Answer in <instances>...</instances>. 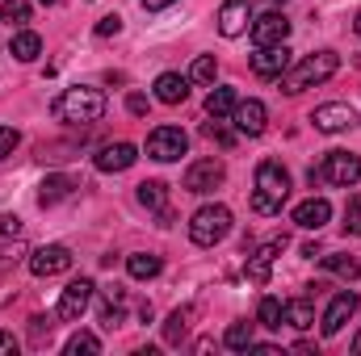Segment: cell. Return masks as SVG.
<instances>
[{
  "label": "cell",
  "instance_id": "obj_45",
  "mask_svg": "<svg viewBox=\"0 0 361 356\" xmlns=\"http://www.w3.org/2000/svg\"><path fill=\"white\" fill-rule=\"evenodd\" d=\"M273 4H286V0H273Z\"/></svg>",
  "mask_w": 361,
  "mask_h": 356
},
{
  "label": "cell",
  "instance_id": "obj_16",
  "mask_svg": "<svg viewBox=\"0 0 361 356\" xmlns=\"http://www.w3.org/2000/svg\"><path fill=\"white\" fill-rule=\"evenodd\" d=\"M286 38H290L286 13H265V17L252 21V42H257V46H277V42H286Z\"/></svg>",
  "mask_w": 361,
  "mask_h": 356
},
{
  "label": "cell",
  "instance_id": "obj_4",
  "mask_svg": "<svg viewBox=\"0 0 361 356\" xmlns=\"http://www.w3.org/2000/svg\"><path fill=\"white\" fill-rule=\"evenodd\" d=\"M227 231H231V210L227 205H202L189 218V239L197 248H214L219 239H227Z\"/></svg>",
  "mask_w": 361,
  "mask_h": 356
},
{
  "label": "cell",
  "instance_id": "obj_12",
  "mask_svg": "<svg viewBox=\"0 0 361 356\" xmlns=\"http://www.w3.org/2000/svg\"><path fill=\"white\" fill-rule=\"evenodd\" d=\"M248 21H252V0H223V8H219V34L223 38L248 34Z\"/></svg>",
  "mask_w": 361,
  "mask_h": 356
},
{
  "label": "cell",
  "instance_id": "obj_33",
  "mask_svg": "<svg viewBox=\"0 0 361 356\" xmlns=\"http://www.w3.org/2000/svg\"><path fill=\"white\" fill-rule=\"evenodd\" d=\"M202 134H206V139H214L219 147H231V143H235V134H231V130L223 126V117H210V122L202 126Z\"/></svg>",
  "mask_w": 361,
  "mask_h": 356
},
{
  "label": "cell",
  "instance_id": "obj_3",
  "mask_svg": "<svg viewBox=\"0 0 361 356\" xmlns=\"http://www.w3.org/2000/svg\"><path fill=\"white\" fill-rule=\"evenodd\" d=\"M290 197V172L277 164V160H265L257 164V189H252V210L257 214H277Z\"/></svg>",
  "mask_w": 361,
  "mask_h": 356
},
{
  "label": "cell",
  "instance_id": "obj_8",
  "mask_svg": "<svg viewBox=\"0 0 361 356\" xmlns=\"http://www.w3.org/2000/svg\"><path fill=\"white\" fill-rule=\"evenodd\" d=\"M290 63H294V55H290L286 42H277V46H257V55H252V72H257L261 80H281V76L290 72Z\"/></svg>",
  "mask_w": 361,
  "mask_h": 356
},
{
  "label": "cell",
  "instance_id": "obj_20",
  "mask_svg": "<svg viewBox=\"0 0 361 356\" xmlns=\"http://www.w3.org/2000/svg\"><path fill=\"white\" fill-rule=\"evenodd\" d=\"M286 323L298 327V331L315 327V306H311V298H294V302H286Z\"/></svg>",
  "mask_w": 361,
  "mask_h": 356
},
{
  "label": "cell",
  "instance_id": "obj_2",
  "mask_svg": "<svg viewBox=\"0 0 361 356\" xmlns=\"http://www.w3.org/2000/svg\"><path fill=\"white\" fill-rule=\"evenodd\" d=\"M336 68H341V55H336V51H315V55L290 63V72L281 76V89L286 92H307V89H315V84H324V80H332Z\"/></svg>",
  "mask_w": 361,
  "mask_h": 356
},
{
  "label": "cell",
  "instance_id": "obj_1",
  "mask_svg": "<svg viewBox=\"0 0 361 356\" xmlns=\"http://www.w3.org/2000/svg\"><path fill=\"white\" fill-rule=\"evenodd\" d=\"M51 113L63 117V122H76V126H92L105 117V92L89 89V84H76V89H63L51 101Z\"/></svg>",
  "mask_w": 361,
  "mask_h": 356
},
{
  "label": "cell",
  "instance_id": "obj_44",
  "mask_svg": "<svg viewBox=\"0 0 361 356\" xmlns=\"http://www.w3.org/2000/svg\"><path fill=\"white\" fill-rule=\"evenodd\" d=\"M353 30H357V38H361V13H357V21H353Z\"/></svg>",
  "mask_w": 361,
  "mask_h": 356
},
{
  "label": "cell",
  "instance_id": "obj_29",
  "mask_svg": "<svg viewBox=\"0 0 361 356\" xmlns=\"http://www.w3.org/2000/svg\"><path fill=\"white\" fill-rule=\"evenodd\" d=\"M223 344H227L231 352H248V344H252V323H231L227 336H223Z\"/></svg>",
  "mask_w": 361,
  "mask_h": 356
},
{
  "label": "cell",
  "instance_id": "obj_34",
  "mask_svg": "<svg viewBox=\"0 0 361 356\" xmlns=\"http://www.w3.org/2000/svg\"><path fill=\"white\" fill-rule=\"evenodd\" d=\"M122 323V293H114L105 306H101V327H118Z\"/></svg>",
  "mask_w": 361,
  "mask_h": 356
},
{
  "label": "cell",
  "instance_id": "obj_15",
  "mask_svg": "<svg viewBox=\"0 0 361 356\" xmlns=\"http://www.w3.org/2000/svg\"><path fill=\"white\" fill-rule=\"evenodd\" d=\"M135 160H139V147H135V143H105L92 164H97L101 172H126Z\"/></svg>",
  "mask_w": 361,
  "mask_h": 356
},
{
  "label": "cell",
  "instance_id": "obj_7",
  "mask_svg": "<svg viewBox=\"0 0 361 356\" xmlns=\"http://www.w3.org/2000/svg\"><path fill=\"white\" fill-rule=\"evenodd\" d=\"M311 126H315L319 134H345V130L357 126V109H353V105H341V101L319 105V109H311Z\"/></svg>",
  "mask_w": 361,
  "mask_h": 356
},
{
  "label": "cell",
  "instance_id": "obj_36",
  "mask_svg": "<svg viewBox=\"0 0 361 356\" xmlns=\"http://www.w3.org/2000/svg\"><path fill=\"white\" fill-rule=\"evenodd\" d=\"M17 143H21V134H17L13 126H0V160H8V155L17 151Z\"/></svg>",
  "mask_w": 361,
  "mask_h": 356
},
{
  "label": "cell",
  "instance_id": "obj_40",
  "mask_svg": "<svg viewBox=\"0 0 361 356\" xmlns=\"http://www.w3.org/2000/svg\"><path fill=\"white\" fill-rule=\"evenodd\" d=\"M126 105H130V113H139V117H143V113H147V101H143V96H139V92H135V96H130V101H126Z\"/></svg>",
  "mask_w": 361,
  "mask_h": 356
},
{
  "label": "cell",
  "instance_id": "obj_30",
  "mask_svg": "<svg viewBox=\"0 0 361 356\" xmlns=\"http://www.w3.org/2000/svg\"><path fill=\"white\" fill-rule=\"evenodd\" d=\"M324 268L336 272V276H345V281H353V276L361 272V265L353 260V256H324Z\"/></svg>",
  "mask_w": 361,
  "mask_h": 356
},
{
  "label": "cell",
  "instance_id": "obj_26",
  "mask_svg": "<svg viewBox=\"0 0 361 356\" xmlns=\"http://www.w3.org/2000/svg\"><path fill=\"white\" fill-rule=\"evenodd\" d=\"M257 323L261 327H281L286 323V302H277V298H261V310H257Z\"/></svg>",
  "mask_w": 361,
  "mask_h": 356
},
{
  "label": "cell",
  "instance_id": "obj_27",
  "mask_svg": "<svg viewBox=\"0 0 361 356\" xmlns=\"http://www.w3.org/2000/svg\"><path fill=\"white\" fill-rule=\"evenodd\" d=\"M189 319H193V310H189V306H180V310L169 314V323H164V340H169V344H180V336L189 331Z\"/></svg>",
  "mask_w": 361,
  "mask_h": 356
},
{
  "label": "cell",
  "instance_id": "obj_18",
  "mask_svg": "<svg viewBox=\"0 0 361 356\" xmlns=\"http://www.w3.org/2000/svg\"><path fill=\"white\" fill-rule=\"evenodd\" d=\"M328 218H332V205H328L324 197H311V201L294 205V222H298L302 231H319V227H324Z\"/></svg>",
  "mask_w": 361,
  "mask_h": 356
},
{
  "label": "cell",
  "instance_id": "obj_22",
  "mask_svg": "<svg viewBox=\"0 0 361 356\" xmlns=\"http://www.w3.org/2000/svg\"><path fill=\"white\" fill-rule=\"evenodd\" d=\"M38 55H42V38H38V34H30V30L13 34V59H21V63H34Z\"/></svg>",
  "mask_w": 361,
  "mask_h": 356
},
{
  "label": "cell",
  "instance_id": "obj_31",
  "mask_svg": "<svg viewBox=\"0 0 361 356\" xmlns=\"http://www.w3.org/2000/svg\"><path fill=\"white\" fill-rule=\"evenodd\" d=\"M0 17H4L8 25H25V21H30V0H4Z\"/></svg>",
  "mask_w": 361,
  "mask_h": 356
},
{
  "label": "cell",
  "instance_id": "obj_38",
  "mask_svg": "<svg viewBox=\"0 0 361 356\" xmlns=\"http://www.w3.org/2000/svg\"><path fill=\"white\" fill-rule=\"evenodd\" d=\"M118 30H122V17H118V13H109V17L97 21V38H109V34H118Z\"/></svg>",
  "mask_w": 361,
  "mask_h": 356
},
{
  "label": "cell",
  "instance_id": "obj_28",
  "mask_svg": "<svg viewBox=\"0 0 361 356\" xmlns=\"http://www.w3.org/2000/svg\"><path fill=\"white\" fill-rule=\"evenodd\" d=\"M214 76H219L214 55H197V59H193V68H189V80H193V84H214Z\"/></svg>",
  "mask_w": 361,
  "mask_h": 356
},
{
  "label": "cell",
  "instance_id": "obj_17",
  "mask_svg": "<svg viewBox=\"0 0 361 356\" xmlns=\"http://www.w3.org/2000/svg\"><path fill=\"white\" fill-rule=\"evenodd\" d=\"M281 248H286V235H281V239H269L261 252H252V256H248V281L265 285V281H269V265L277 260V252H281Z\"/></svg>",
  "mask_w": 361,
  "mask_h": 356
},
{
  "label": "cell",
  "instance_id": "obj_24",
  "mask_svg": "<svg viewBox=\"0 0 361 356\" xmlns=\"http://www.w3.org/2000/svg\"><path fill=\"white\" fill-rule=\"evenodd\" d=\"M126 268H130V276L135 281H152V276H160V256H147V252H135L130 260H126Z\"/></svg>",
  "mask_w": 361,
  "mask_h": 356
},
{
  "label": "cell",
  "instance_id": "obj_43",
  "mask_svg": "<svg viewBox=\"0 0 361 356\" xmlns=\"http://www.w3.org/2000/svg\"><path fill=\"white\" fill-rule=\"evenodd\" d=\"M353 352L361 356V331H357V336H353Z\"/></svg>",
  "mask_w": 361,
  "mask_h": 356
},
{
  "label": "cell",
  "instance_id": "obj_19",
  "mask_svg": "<svg viewBox=\"0 0 361 356\" xmlns=\"http://www.w3.org/2000/svg\"><path fill=\"white\" fill-rule=\"evenodd\" d=\"M189 96V80L177 76V72H164L160 80H156V101H164V105H180Z\"/></svg>",
  "mask_w": 361,
  "mask_h": 356
},
{
  "label": "cell",
  "instance_id": "obj_42",
  "mask_svg": "<svg viewBox=\"0 0 361 356\" xmlns=\"http://www.w3.org/2000/svg\"><path fill=\"white\" fill-rule=\"evenodd\" d=\"M169 4H177V0H143L147 13H160V8H169Z\"/></svg>",
  "mask_w": 361,
  "mask_h": 356
},
{
  "label": "cell",
  "instance_id": "obj_13",
  "mask_svg": "<svg viewBox=\"0 0 361 356\" xmlns=\"http://www.w3.org/2000/svg\"><path fill=\"white\" fill-rule=\"evenodd\" d=\"M231 122H235L240 134L257 139V134H265V126H269V109H265V101H240L235 113H231Z\"/></svg>",
  "mask_w": 361,
  "mask_h": 356
},
{
  "label": "cell",
  "instance_id": "obj_14",
  "mask_svg": "<svg viewBox=\"0 0 361 356\" xmlns=\"http://www.w3.org/2000/svg\"><path fill=\"white\" fill-rule=\"evenodd\" d=\"M353 314H357V293H349V289H345V293H336V298H332V306L324 310V323H319V327H324V336H341V331H345V323H349Z\"/></svg>",
  "mask_w": 361,
  "mask_h": 356
},
{
  "label": "cell",
  "instance_id": "obj_9",
  "mask_svg": "<svg viewBox=\"0 0 361 356\" xmlns=\"http://www.w3.org/2000/svg\"><path fill=\"white\" fill-rule=\"evenodd\" d=\"M227 180V168L219 164V160H197V164H189V172H185V193H214L219 184Z\"/></svg>",
  "mask_w": 361,
  "mask_h": 356
},
{
  "label": "cell",
  "instance_id": "obj_39",
  "mask_svg": "<svg viewBox=\"0 0 361 356\" xmlns=\"http://www.w3.org/2000/svg\"><path fill=\"white\" fill-rule=\"evenodd\" d=\"M0 235H21V218H13V214H0Z\"/></svg>",
  "mask_w": 361,
  "mask_h": 356
},
{
  "label": "cell",
  "instance_id": "obj_11",
  "mask_svg": "<svg viewBox=\"0 0 361 356\" xmlns=\"http://www.w3.org/2000/svg\"><path fill=\"white\" fill-rule=\"evenodd\" d=\"M89 302H92V281H89V276H76V281L59 293V319L76 323V319L89 310Z\"/></svg>",
  "mask_w": 361,
  "mask_h": 356
},
{
  "label": "cell",
  "instance_id": "obj_23",
  "mask_svg": "<svg viewBox=\"0 0 361 356\" xmlns=\"http://www.w3.org/2000/svg\"><path fill=\"white\" fill-rule=\"evenodd\" d=\"M139 201L147 210H169V184L164 180H143L139 184Z\"/></svg>",
  "mask_w": 361,
  "mask_h": 356
},
{
  "label": "cell",
  "instance_id": "obj_46",
  "mask_svg": "<svg viewBox=\"0 0 361 356\" xmlns=\"http://www.w3.org/2000/svg\"><path fill=\"white\" fill-rule=\"evenodd\" d=\"M42 4H55V0H42Z\"/></svg>",
  "mask_w": 361,
  "mask_h": 356
},
{
  "label": "cell",
  "instance_id": "obj_41",
  "mask_svg": "<svg viewBox=\"0 0 361 356\" xmlns=\"http://www.w3.org/2000/svg\"><path fill=\"white\" fill-rule=\"evenodd\" d=\"M0 352H17V340L8 331H0Z\"/></svg>",
  "mask_w": 361,
  "mask_h": 356
},
{
  "label": "cell",
  "instance_id": "obj_10",
  "mask_svg": "<svg viewBox=\"0 0 361 356\" xmlns=\"http://www.w3.org/2000/svg\"><path fill=\"white\" fill-rule=\"evenodd\" d=\"M68 268H72V252H68L63 243H47V248L30 252V272H34V276H59V272H68Z\"/></svg>",
  "mask_w": 361,
  "mask_h": 356
},
{
  "label": "cell",
  "instance_id": "obj_21",
  "mask_svg": "<svg viewBox=\"0 0 361 356\" xmlns=\"http://www.w3.org/2000/svg\"><path fill=\"white\" fill-rule=\"evenodd\" d=\"M235 105H240L235 89H210V96H206V113H210V117H231Z\"/></svg>",
  "mask_w": 361,
  "mask_h": 356
},
{
  "label": "cell",
  "instance_id": "obj_37",
  "mask_svg": "<svg viewBox=\"0 0 361 356\" xmlns=\"http://www.w3.org/2000/svg\"><path fill=\"white\" fill-rule=\"evenodd\" d=\"M51 327H55V323H51V319H42V314H38V319H30V336H34V344L51 340Z\"/></svg>",
  "mask_w": 361,
  "mask_h": 356
},
{
  "label": "cell",
  "instance_id": "obj_6",
  "mask_svg": "<svg viewBox=\"0 0 361 356\" xmlns=\"http://www.w3.org/2000/svg\"><path fill=\"white\" fill-rule=\"evenodd\" d=\"M185 151H189V134H185L180 126H156V130L147 134V155L160 160V164H173Z\"/></svg>",
  "mask_w": 361,
  "mask_h": 356
},
{
  "label": "cell",
  "instance_id": "obj_25",
  "mask_svg": "<svg viewBox=\"0 0 361 356\" xmlns=\"http://www.w3.org/2000/svg\"><path fill=\"white\" fill-rule=\"evenodd\" d=\"M72 189H76V184H72L68 177H47L42 189H38V201H42V205H55V201H63Z\"/></svg>",
  "mask_w": 361,
  "mask_h": 356
},
{
  "label": "cell",
  "instance_id": "obj_32",
  "mask_svg": "<svg viewBox=\"0 0 361 356\" xmlns=\"http://www.w3.org/2000/svg\"><path fill=\"white\" fill-rule=\"evenodd\" d=\"M80 352H101V340H97L92 331H76V336L68 340V356H80Z\"/></svg>",
  "mask_w": 361,
  "mask_h": 356
},
{
  "label": "cell",
  "instance_id": "obj_35",
  "mask_svg": "<svg viewBox=\"0 0 361 356\" xmlns=\"http://www.w3.org/2000/svg\"><path fill=\"white\" fill-rule=\"evenodd\" d=\"M345 235H361V197H349L345 205Z\"/></svg>",
  "mask_w": 361,
  "mask_h": 356
},
{
  "label": "cell",
  "instance_id": "obj_5",
  "mask_svg": "<svg viewBox=\"0 0 361 356\" xmlns=\"http://www.w3.org/2000/svg\"><path fill=\"white\" fill-rule=\"evenodd\" d=\"M315 180H328V184H336V189H353L361 180V155H353V151H328L324 164L311 168V184H315Z\"/></svg>",
  "mask_w": 361,
  "mask_h": 356
}]
</instances>
